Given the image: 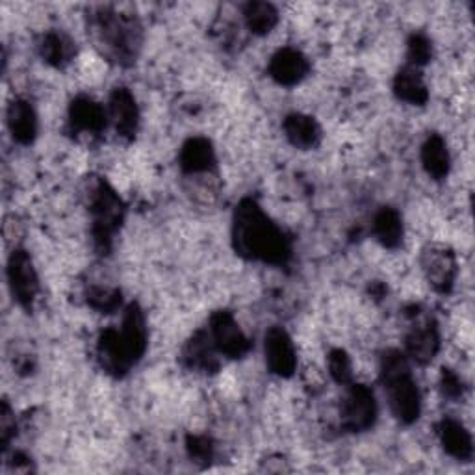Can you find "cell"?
I'll list each match as a JSON object with an SVG mask.
<instances>
[{
    "mask_svg": "<svg viewBox=\"0 0 475 475\" xmlns=\"http://www.w3.org/2000/svg\"><path fill=\"white\" fill-rule=\"evenodd\" d=\"M108 121L123 138H132L138 130L139 110L134 95L129 89L119 88L112 93L108 102Z\"/></svg>",
    "mask_w": 475,
    "mask_h": 475,
    "instance_id": "obj_11",
    "label": "cell"
},
{
    "mask_svg": "<svg viewBox=\"0 0 475 475\" xmlns=\"http://www.w3.org/2000/svg\"><path fill=\"white\" fill-rule=\"evenodd\" d=\"M381 377L392 414L403 424H412L421 412V396L412 379L407 355L387 351L381 362Z\"/></svg>",
    "mask_w": 475,
    "mask_h": 475,
    "instance_id": "obj_4",
    "label": "cell"
},
{
    "mask_svg": "<svg viewBox=\"0 0 475 475\" xmlns=\"http://www.w3.org/2000/svg\"><path fill=\"white\" fill-rule=\"evenodd\" d=\"M405 346H407V358H412L418 364L431 362L440 347V335L437 324L431 320L418 324L407 335Z\"/></svg>",
    "mask_w": 475,
    "mask_h": 475,
    "instance_id": "obj_12",
    "label": "cell"
},
{
    "mask_svg": "<svg viewBox=\"0 0 475 475\" xmlns=\"http://www.w3.org/2000/svg\"><path fill=\"white\" fill-rule=\"evenodd\" d=\"M91 36L102 55L118 64H129L138 55L141 26L134 15L102 10L91 17Z\"/></svg>",
    "mask_w": 475,
    "mask_h": 475,
    "instance_id": "obj_3",
    "label": "cell"
},
{
    "mask_svg": "<svg viewBox=\"0 0 475 475\" xmlns=\"http://www.w3.org/2000/svg\"><path fill=\"white\" fill-rule=\"evenodd\" d=\"M39 48H41V57L45 58V62H48L50 66H57V67L66 66L75 55L73 41L60 32H48L43 37Z\"/></svg>",
    "mask_w": 475,
    "mask_h": 475,
    "instance_id": "obj_23",
    "label": "cell"
},
{
    "mask_svg": "<svg viewBox=\"0 0 475 475\" xmlns=\"http://www.w3.org/2000/svg\"><path fill=\"white\" fill-rule=\"evenodd\" d=\"M263 353H266V364L272 372L279 377H290L297 367V353L292 338L283 327H274L266 333L263 340Z\"/></svg>",
    "mask_w": 475,
    "mask_h": 475,
    "instance_id": "obj_9",
    "label": "cell"
},
{
    "mask_svg": "<svg viewBox=\"0 0 475 475\" xmlns=\"http://www.w3.org/2000/svg\"><path fill=\"white\" fill-rule=\"evenodd\" d=\"M108 112L100 104L88 97H80L71 104L69 110V125L75 132L84 134H100L107 129Z\"/></svg>",
    "mask_w": 475,
    "mask_h": 475,
    "instance_id": "obj_14",
    "label": "cell"
},
{
    "mask_svg": "<svg viewBox=\"0 0 475 475\" xmlns=\"http://www.w3.org/2000/svg\"><path fill=\"white\" fill-rule=\"evenodd\" d=\"M184 358L190 367L201 369V372H212L218 367V349L210 340L208 333H199L184 349Z\"/></svg>",
    "mask_w": 475,
    "mask_h": 475,
    "instance_id": "obj_20",
    "label": "cell"
},
{
    "mask_svg": "<svg viewBox=\"0 0 475 475\" xmlns=\"http://www.w3.org/2000/svg\"><path fill=\"white\" fill-rule=\"evenodd\" d=\"M15 431V418L10 410V407L5 403L3 405V412H0V439H3L5 448H8L12 437Z\"/></svg>",
    "mask_w": 475,
    "mask_h": 475,
    "instance_id": "obj_28",
    "label": "cell"
},
{
    "mask_svg": "<svg viewBox=\"0 0 475 475\" xmlns=\"http://www.w3.org/2000/svg\"><path fill=\"white\" fill-rule=\"evenodd\" d=\"M431 43L428 37L424 36H412L408 39V66L414 67H421L426 66L431 58Z\"/></svg>",
    "mask_w": 475,
    "mask_h": 475,
    "instance_id": "obj_27",
    "label": "cell"
},
{
    "mask_svg": "<svg viewBox=\"0 0 475 475\" xmlns=\"http://www.w3.org/2000/svg\"><path fill=\"white\" fill-rule=\"evenodd\" d=\"M284 134L288 138V141L294 147L299 149H312L318 145L322 130L310 116H303V114H292L284 119Z\"/></svg>",
    "mask_w": 475,
    "mask_h": 475,
    "instance_id": "obj_19",
    "label": "cell"
},
{
    "mask_svg": "<svg viewBox=\"0 0 475 475\" xmlns=\"http://www.w3.org/2000/svg\"><path fill=\"white\" fill-rule=\"evenodd\" d=\"M308 73V62L295 48H281L272 57L270 75L281 86H295Z\"/></svg>",
    "mask_w": 475,
    "mask_h": 475,
    "instance_id": "obj_13",
    "label": "cell"
},
{
    "mask_svg": "<svg viewBox=\"0 0 475 475\" xmlns=\"http://www.w3.org/2000/svg\"><path fill=\"white\" fill-rule=\"evenodd\" d=\"M439 437L448 455L455 457L457 460H468L471 457V437L460 421L449 418L444 419L439 428Z\"/></svg>",
    "mask_w": 475,
    "mask_h": 475,
    "instance_id": "obj_17",
    "label": "cell"
},
{
    "mask_svg": "<svg viewBox=\"0 0 475 475\" xmlns=\"http://www.w3.org/2000/svg\"><path fill=\"white\" fill-rule=\"evenodd\" d=\"M8 125L14 139L19 143H32L37 134V118L26 100H14L8 108Z\"/></svg>",
    "mask_w": 475,
    "mask_h": 475,
    "instance_id": "obj_18",
    "label": "cell"
},
{
    "mask_svg": "<svg viewBox=\"0 0 475 475\" xmlns=\"http://www.w3.org/2000/svg\"><path fill=\"white\" fill-rule=\"evenodd\" d=\"M216 154L208 139L193 138L184 143L181 150V168L193 175V173H206L214 168Z\"/></svg>",
    "mask_w": 475,
    "mask_h": 475,
    "instance_id": "obj_15",
    "label": "cell"
},
{
    "mask_svg": "<svg viewBox=\"0 0 475 475\" xmlns=\"http://www.w3.org/2000/svg\"><path fill=\"white\" fill-rule=\"evenodd\" d=\"M8 284L14 294V299L25 306L30 308L37 297L39 292V279L36 274V268L32 263V258L26 251L17 249L12 253L8 262Z\"/></svg>",
    "mask_w": 475,
    "mask_h": 475,
    "instance_id": "obj_8",
    "label": "cell"
},
{
    "mask_svg": "<svg viewBox=\"0 0 475 475\" xmlns=\"http://www.w3.org/2000/svg\"><path fill=\"white\" fill-rule=\"evenodd\" d=\"M188 448H190L191 457L201 459V460H206V459H210V455H212V446H210V440L204 437L190 439Z\"/></svg>",
    "mask_w": 475,
    "mask_h": 475,
    "instance_id": "obj_29",
    "label": "cell"
},
{
    "mask_svg": "<svg viewBox=\"0 0 475 475\" xmlns=\"http://www.w3.org/2000/svg\"><path fill=\"white\" fill-rule=\"evenodd\" d=\"M329 374L340 385H351L353 379V364L346 351L335 349L329 355Z\"/></svg>",
    "mask_w": 475,
    "mask_h": 475,
    "instance_id": "obj_25",
    "label": "cell"
},
{
    "mask_svg": "<svg viewBox=\"0 0 475 475\" xmlns=\"http://www.w3.org/2000/svg\"><path fill=\"white\" fill-rule=\"evenodd\" d=\"M243 19L253 34L263 36L275 28V25L279 23V14L268 3H249L243 8Z\"/></svg>",
    "mask_w": 475,
    "mask_h": 475,
    "instance_id": "obj_24",
    "label": "cell"
},
{
    "mask_svg": "<svg viewBox=\"0 0 475 475\" xmlns=\"http://www.w3.org/2000/svg\"><path fill=\"white\" fill-rule=\"evenodd\" d=\"M210 340L214 342L218 353L227 355L231 358H240L251 349V342L245 336V333L236 324L234 315L231 312L220 310L212 318H210L208 327Z\"/></svg>",
    "mask_w": 475,
    "mask_h": 475,
    "instance_id": "obj_7",
    "label": "cell"
},
{
    "mask_svg": "<svg viewBox=\"0 0 475 475\" xmlns=\"http://www.w3.org/2000/svg\"><path fill=\"white\" fill-rule=\"evenodd\" d=\"M88 303L98 312H114L121 305V295L118 290L95 288L88 294Z\"/></svg>",
    "mask_w": 475,
    "mask_h": 475,
    "instance_id": "obj_26",
    "label": "cell"
},
{
    "mask_svg": "<svg viewBox=\"0 0 475 475\" xmlns=\"http://www.w3.org/2000/svg\"><path fill=\"white\" fill-rule=\"evenodd\" d=\"M394 93L398 95L399 100L414 104V107L424 104L428 100L429 93H428L424 77H421V73H419V67H414V66L403 67L394 78Z\"/></svg>",
    "mask_w": 475,
    "mask_h": 475,
    "instance_id": "obj_16",
    "label": "cell"
},
{
    "mask_svg": "<svg viewBox=\"0 0 475 475\" xmlns=\"http://www.w3.org/2000/svg\"><path fill=\"white\" fill-rule=\"evenodd\" d=\"M89 212L93 218L95 245L98 251H107L123 222V202L107 182L97 181L89 190Z\"/></svg>",
    "mask_w": 475,
    "mask_h": 475,
    "instance_id": "obj_5",
    "label": "cell"
},
{
    "mask_svg": "<svg viewBox=\"0 0 475 475\" xmlns=\"http://www.w3.org/2000/svg\"><path fill=\"white\" fill-rule=\"evenodd\" d=\"M374 234L379 243L388 249L399 247L403 242V222L394 208H381L374 218Z\"/></svg>",
    "mask_w": 475,
    "mask_h": 475,
    "instance_id": "obj_21",
    "label": "cell"
},
{
    "mask_svg": "<svg viewBox=\"0 0 475 475\" xmlns=\"http://www.w3.org/2000/svg\"><path fill=\"white\" fill-rule=\"evenodd\" d=\"M421 263H424L428 281L435 286V290L448 292L453 286L457 275V262L449 249L446 247L428 249L424 253V258H421Z\"/></svg>",
    "mask_w": 475,
    "mask_h": 475,
    "instance_id": "obj_10",
    "label": "cell"
},
{
    "mask_svg": "<svg viewBox=\"0 0 475 475\" xmlns=\"http://www.w3.org/2000/svg\"><path fill=\"white\" fill-rule=\"evenodd\" d=\"M147 347V325L138 305L127 306L119 329H107L98 340V358L110 374L123 376Z\"/></svg>",
    "mask_w": 475,
    "mask_h": 475,
    "instance_id": "obj_2",
    "label": "cell"
},
{
    "mask_svg": "<svg viewBox=\"0 0 475 475\" xmlns=\"http://www.w3.org/2000/svg\"><path fill=\"white\" fill-rule=\"evenodd\" d=\"M377 416V401L374 392L364 385H351L342 399V426L349 431H366L374 426Z\"/></svg>",
    "mask_w": 475,
    "mask_h": 475,
    "instance_id": "obj_6",
    "label": "cell"
},
{
    "mask_svg": "<svg viewBox=\"0 0 475 475\" xmlns=\"http://www.w3.org/2000/svg\"><path fill=\"white\" fill-rule=\"evenodd\" d=\"M232 238L236 251L251 260L281 266L292 254L286 234L251 199L242 201L236 208Z\"/></svg>",
    "mask_w": 475,
    "mask_h": 475,
    "instance_id": "obj_1",
    "label": "cell"
},
{
    "mask_svg": "<svg viewBox=\"0 0 475 475\" xmlns=\"http://www.w3.org/2000/svg\"><path fill=\"white\" fill-rule=\"evenodd\" d=\"M421 164H424L426 171L440 181L449 171V152L440 136H431L424 147H421Z\"/></svg>",
    "mask_w": 475,
    "mask_h": 475,
    "instance_id": "obj_22",
    "label": "cell"
}]
</instances>
